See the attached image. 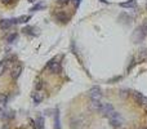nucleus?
Wrapping results in <instances>:
<instances>
[{
	"mask_svg": "<svg viewBox=\"0 0 147 129\" xmlns=\"http://www.w3.org/2000/svg\"><path fill=\"white\" fill-rule=\"evenodd\" d=\"M108 120H110L111 125L113 126H121V124H123V118H121V115L119 112H116V111H113L112 114H110V115L107 116Z\"/></svg>",
	"mask_w": 147,
	"mask_h": 129,
	"instance_id": "f257e3e1",
	"label": "nucleus"
},
{
	"mask_svg": "<svg viewBox=\"0 0 147 129\" xmlns=\"http://www.w3.org/2000/svg\"><path fill=\"white\" fill-rule=\"evenodd\" d=\"M144 36H146V32H144L143 27L141 26V27L136 28V31H134V34H133V36H132V39H133L134 43H141V41L144 39Z\"/></svg>",
	"mask_w": 147,
	"mask_h": 129,
	"instance_id": "f03ea898",
	"label": "nucleus"
},
{
	"mask_svg": "<svg viewBox=\"0 0 147 129\" xmlns=\"http://www.w3.org/2000/svg\"><path fill=\"white\" fill-rule=\"evenodd\" d=\"M89 97L92 98L93 101H99L101 97H102V90H101L99 87H93L89 89Z\"/></svg>",
	"mask_w": 147,
	"mask_h": 129,
	"instance_id": "7ed1b4c3",
	"label": "nucleus"
},
{
	"mask_svg": "<svg viewBox=\"0 0 147 129\" xmlns=\"http://www.w3.org/2000/svg\"><path fill=\"white\" fill-rule=\"evenodd\" d=\"M133 98H134V101H136L137 103H139V105H147V98L144 97L142 93L133 92Z\"/></svg>",
	"mask_w": 147,
	"mask_h": 129,
	"instance_id": "20e7f679",
	"label": "nucleus"
},
{
	"mask_svg": "<svg viewBox=\"0 0 147 129\" xmlns=\"http://www.w3.org/2000/svg\"><path fill=\"white\" fill-rule=\"evenodd\" d=\"M99 111L105 116H108L110 114L113 112V107H112V105H110V103H102V107H101Z\"/></svg>",
	"mask_w": 147,
	"mask_h": 129,
	"instance_id": "39448f33",
	"label": "nucleus"
},
{
	"mask_svg": "<svg viewBox=\"0 0 147 129\" xmlns=\"http://www.w3.org/2000/svg\"><path fill=\"white\" fill-rule=\"evenodd\" d=\"M48 67H49V69H50L53 72H58V71H59V62L57 61L56 58L52 59V61L48 63Z\"/></svg>",
	"mask_w": 147,
	"mask_h": 129,
	"instance_id": "423d86ee",
	"label": "nucleus"
},
{
	"mask_svg": "<svg viewBox=\"0 0 147 129\" xmlns=\"http://www.w3.org/2000/svg\"><path fill=\"white\" fill-rule=\"evenodd\" d=\"M7 102H8L7 94H4V93H0V114L3 112V110H4L5 105H7Z\"/></svg>",
	"mask_w": 147,
	"mask_h": 129,
	"instance_id": "0eeeda50",
	"label": "nucleus"
},
{
	"mask_svg": "<svg viewBox=\"0 0 147 129\" xmlns=\"http://www.w3.org/2000/svg\"><path fill=\"white\" fill-rule=\"evenodd\" d=\"M21 72H22V66H21V64H17V66L12 70V74H10L12 75V79H17V77L21 75Z\"/></svg>",
	"mask_w": 147,
	"mask_h": 129,
	"instance_id": "6e6552de",
	"label": "nucleus"
},
{
	"mask_svg": "<svg viewBox=\"0 0 147 129\" xmlns=\"http://www.w3.org/2000/svg\"><path fill=\"white\" fill-rule=\"evenodd\" d=\"M28 19H30V15H22L19 18H14V19H10V21H12V25H13V23H26Z\"/></svg>",
	"mask_w": 147,
	"mask_h": 129,
	"instance_id": "1a4fd4ad",
	"label": "nucleus"
},
{
	"mask_svg": "<svg viewBox=\"0 0 147 129\" xmlns=\"http://www.w3.org/2000/svg\"><path fill=\"white\" fill-rule=\"evenodd\" d=\"M10 26H12V21L10 19H1L0 21V28H1V30H7V28H9Z\"/></svg>",
	"mask_w": 147,
	"mask_h": 129,
	"instance_id": "9d476101",
	"label": "nucleus"
},
{
	"mask_svg": "<svg viewBox=\"0 0 147 129\" xmlns=\"http://www.w3.org/2000/svg\"><path fill=\"white\" fill-rule=\"evenodd\" d=\"M101 107H102V103H101L99 101H93V99H92V102H90V108H92V110L99 111Z\"/></svg>",
	"mask_w": 147,
	"mask_h": 129,
	"instance_id": "9b49d317",
	"label": "nucleus"
},
{
	"mask_svg": "<svg viewBox=\"0 0 147 129\" xmlns=\"http://www.w3.org/2000/svg\"><path fill=\"white\" fill-rule=\"evenodd\" d=\"M32 98H34V102L38 105V103H40L41 101H43V93H40V92H38V93H34V95H32Z\"/></svg>",
	"mask_w": 147,
	"mask_h": 129,
	"instance_id": "f8f14e48",
	"label": "nucleus"
},
{
	"mask_svg": "<svg viewBox=\"0 0 147 129\" xmlns=\"http://www.w3.org/2000/svg\"><path fill=\"white\" fill-rule=\"evenodd\" d=\"M120 7L123 8H133L136 7V0H129L126 3H120Z\"/></svg>",
	"mask_w": 147,
	"mask_h": 129,
	"instance_id": "ddd939ff",
	"label": "nucleus"
},
{
	"mask_svg": "<svg viewBox=\"0 0 147 129\" xmlns=\"http://www.w3.org/2000/svg\"><path fill=\"white\" fill-rule=\"evenodd\" d=\"M44 128V119L41 118H38L36 119V124H35V129H43Z\"/></svg>",
	"mask_w": 147,
	"mask_h": 129,
	"instance_id": "4468645a",
	"label": "nucleus"
},
{
	"mask_svg": "<svg viewBox=\"0 0 147 129\" xmlns=\"http://www.w3.org/2000/svg\"><path fill=\"white\" fill-rule=\"evenodd\" d=\"M57 19H58V21H62V22H66V21L68 19V17H67L66 13L59 12V13H57Z\"/></svg>",
	"mask_w": 147,
	"mask_h": 129,
	"instance_id": "2eb2a0df",
	"label": "nucleus"
},
{
	"mask_svg": "<svg viewBox=\"0 0 147 129\" xmlns=\"http://www.w3.org/2000/svg\"><path fill=\"white\" fill-rule=\"evenodd\" d=\"M44 7H45V5H44L43 3H39V4L35 5V7L31 8V10H32V12H35V10H39V9H41V8H44Z\"/></svg>",
	"mask_w": 147,
	"mask_h": 129,
	"instance_id": "dca6fc26",
	"label": "nucleus"
},
{
	"mask_svg": "<svg viewBox=\"0 0 147 129\" xmlns=\"http://www.w3.org/2000/svg\"><path fill=\"white\" fill-rule=\"evenodd\" d=\"M15 38H17V35H15V34H12V35H10L9 38H8V41H9V43H12V41L14 40Z\"/></svg>",
	"mask_w": 147,
	"mask_h": 129,
	"instance_id": "f3484780",
	"label": "nucleus"
},
{
	"mask_svg": "<svg viewBox=\"0 0 147 129\" xmlns=\"http://www.w3.org/2000/svg\"><path fill=\"white\" fill-rule=\"evenodd\" d=\"M43 87V84H41L40 80H38V84H36V89H40V88Z\"/></svg>",
	"mask_w": 147,
	"mask_h": 129,
	"instance_id": "a211bd4d",
	"label": "nucleus"
},
{
	"mask_svg": "<svg viewBox=\"0 0 147 129\" xmlns=\"http://www.w3.org/2000/svg\"><path fill=\"white\" fill-rule=\"evenodd\" d=\"M68 1H70V0H58L59 4H67Z\"/></svg>",
	"mask_w": 147,
	"mask_h": 129,
	"instance_id": "6ab92c4d",
	"label": "nucleus"
},
{
	"mask_svg": "<svg viewBox=\"0 0 147 129\" xmlns=\"http://www.w3.org/2000/svg\"><path fill=\"white\" fill-rule=\"evenodd\" d=\"M72 1L75 3V5H76V7H79V5H80V1H81V0H72Z\"/></svg>",
	"mask_w": 147,
	"mask_h": 129,
	"instance_id": "aec40b11",
	"label": "nucleus"
},
{
	"mask_svg": "<svg viewBox=\"0 0 147 129\" xmlns=\"http://www.w3.org/2000/svg\"><path fill=\"white\" fill-rule=\"evenodd\" d=\"M12 1H13V0H3V3H4V4H10Z\"/></svg>",
	"mask_w": 147,
	"mask_h": 129,
	"instance_id": "412c9836",
	"label": "nucleus"
},
{
	"mask_svg": "<svg viewBox=\"0 0 147 129\" xmlns=\"http://www.w3.org/2000/svg\"><path fill=\"white\" fill-rule=\"evenodd\" d=\"M142 27H143L144 32H146V34H147V23H146V25H144V26H142Z\"/></svg>",
	"mask_w": 147,
	"mask_h": 129,
	"instance_id": "4be33fe9",
	"label": "nucleus"
},
{
	"mask_svg": "<svg viewBox=\"0 0 147 129\" xmlns=\"http://www.w3.org/2000/svg\"><path fill=\"white\" fill-rule=\"evenodd\" d=\"M28 1H31V3H34V1H36V0H28Z\"/></svg>",
	"mask_w": 147,
	"mask_h": 129,
	"instance_id": "5701e85b",
	"label": "nucleus"
},
{
	"mask_svg": "<svg viewBox=\"0 0 147 129\" xmlns=\"http://www.w3.org/2000/svg\"><path fill=\"white\" fill-rule=\"evenodd\" d=\"M146 8H147V5H146Z\"/></svg>",
	"mask_w": 147,
	"mask_h": 129,
	"instance_id": "b1692460",
	"label": "nucleus"
}]
</instances>
